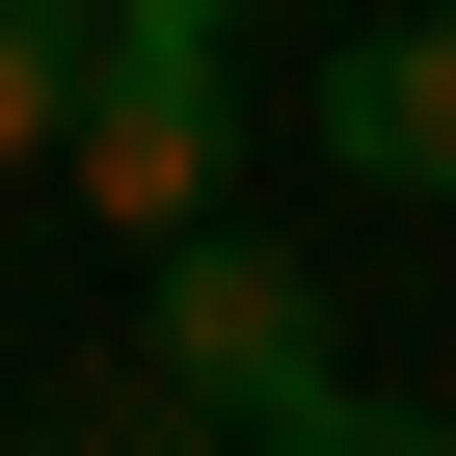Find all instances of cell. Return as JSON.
I'll return each instance as SVG.
<instances>
[{
  "label": "cell",
  "instance_id": "obj_1",
  "mask_svg": "<svg viewBox=\"0 0 456 456\" xmlns=\"http://www.w3.org/2000/svg\"><path fill=\"white\" fill-rule=\"evenodd\" d=\"M134 376H161L215 456H269V429L349 403V322H322V269L269 242V215H215V242H161V296H134Z\"/></svg>",
  "mask_w": 456,
  "mask_h": 456
},
{
  "label": "cell",
  "instance_id": "obj_2",
  "mask_svg": "<svg viewBox=\"0 0 456 456\" xmlns=\"http://www.w3.org/2000/svg\"><path fill=\"white\" fill-rule=\"evenodd\" d=\"M54 188L108 215L134 269H161V242H215V188H242V81H215V28H108V81H81Z\"/></svg>",
  "mask_w": 456,
  "mask_h": 456
},
{
  "label": "cell",
  "instance_id": "obj_3",
  "mask_svg": "<svg viewBox=\"0 0 456 456\" xmlns=\"http://www.w3.org/2000/svg\"><path fill=\"white\" fill-rule=\"evenodd\" d=\"M322 161H349V188H456V28H429V0L322 54Z\"/></svg>",
  "mask_w": 456,
  "mask_h": 456
},
{
  "label": "cell",
  "instance_id": "obj_4",
  "mask_svg": "<svg viewBox=\"0 0 456 456\" xmlns=\"http://www.w3.org/2000/svg\"><path fill=\"white\" fill-rule=\"evenodd\" d=\"M81 81H108V0H0V161H54Z\"/></svg>",
  "mask_w": 456,
  "mask_h": 456
},
{
  "label": "cell",
  "instance_id": "obj_5",
  "mask_svg": "<svg viewBox=\"0 0 456 456\" xmlns=\"http://www.w3.org/2000/svg\"><path fill=\"white\" fill-rule=\"evenodd\" d=\"M28 456H215V429H188L161 376H54V403H28Z\"/></svg>",
  "mask_w": 456,
  "mask_h": 456
},
{
  "label": "cell",
  "instance_id": "obj_6",
  "mask_svg": "<svg viewBox=\"0 0 456 456\" xmlns=\"http://www.w3.org/2000/svg\"><path fill=\"white\" fill-rule=\"evenodd\" d=\"M269 456H376V376H349V403H322V429H269Z\"/></svg>",
  "mask_w": 456,
  "mask_h": 456
},
{
  "label": "cell",
  "instance_id": "obj_7",
  "mask_svg": "<svg viewBox=\"0 0 456 456\" xmlns=\"http://www.w3.org/2000/svg\"><path fill=\"white\" fill-rule=\"evenodd\" d=\"M376 456H456V403H376Z\"/></svg>",
  "mask_w": 456,
  "mask_h": 456
},
{
  "label": "cell",
  "instance_id": "obj_8",
  "mask_svg": "<svg viewBox=\"0 0 456 456\" xmlns=\"http://www.w3.org/2000/svg\"><path fill=\"white\" fill-rule=\"evenodd\" d=\"M108 28H242V0H108Z\"/></svg>",
  "mask_w": 456,
  "mask_h": 456
},
{
  "label": "cell",
  "instance_id": "obj_9",
  "mask_svg": "<svg viewBox=\"0 0 456 456\" xmlns=\"http://www.w3.org/2000/svg\"><path fill=\"white\" fill-rule=\"evenodd\" d=\"M429 28H456V0H429Z\"/></svg>",
  "mask_w": 456,
  "mask_h": 456
}]
</instances>
